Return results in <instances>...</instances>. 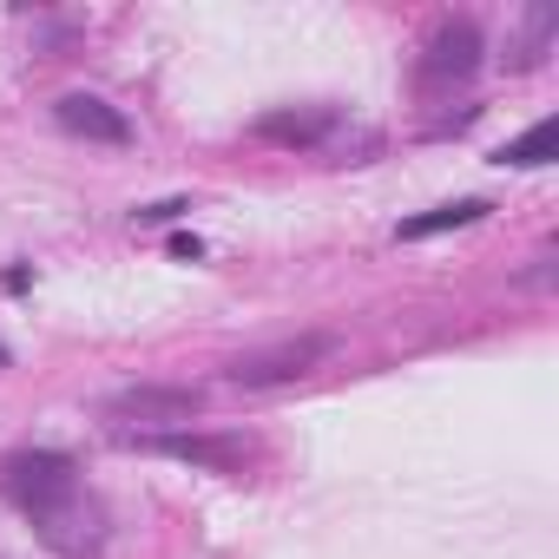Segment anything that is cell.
<instances>
[{"instance_id": "cell-10", "label": "cell", "mask_w": 559, "mask_h": 559, "mask_svg": "<svg viewBox=\"0 0 559 559\" xmlns=\"http://www.w3.org/2000/svg\"><path fill=\"white\" fill-rule=\"evenodd\" d=\"M552 34H559V8H533V14H526V40L513 47V67H520V73H526V67H539Z\"/></svg>"}, {"instance_id": "cell-5", "label": "cell", "mask_w": 559, "mask_h": 559, "mask_svg": "<svg viewBox=\"0 0 559 559\" xmlns=\"http://www.w3.org/2000/svg\"><path fill=\"white\" fill-rule=\"evenodd\" d=\"M145 448H158V454H171V461H191V467H204V474H243L250 467V435H158V441H145Z\"/></svg>"}, {"instance_id": "cell-7", "label": "cell", "mask_w": 559, "mask_h": 559, "mask_svg": "<svg viewBox=\"0 0 559 559\" xmlns=\"http://www.w3.org/2000/svg\"><path fill=\"white\" fill-rule=\"evenodd\" d=\"M53 119H60L73 139H86V145H126V139H132L126 112L106 106L99 93H67V99H53Z\"/></svg>"}, {"instance_id": "cell-6", "label": "cell", "mask_w": 559, "mask_h": 559, "mask_svg": "<svg viewBox=\"0 0 559 559\" xmlns=\"http://www.w3.org/2000/svg\"><path fill=\"white\" fill-rule=\"evenodd\" d=\"M250 132H257L263 145H290V152H310V145H323V139L336 132V106H276V112H263Z\"/></svg>"}, {"instance_id": "cell-3", "label": "cell", "mask_w": 559, "mask_h": 559, "mask_svg": "<svg viewBox=\"0 0 559 559\" xmlns=\"http://www.w3.org/2000/svg\"><path fill=\"white\" fill-rule=\"evenodd\" d=\"M198 408H204V395L185 389V382H132V389H119V395L99 402V415L119 421V428H178Z\"/></svg>"}, {"instance_id": "cell-9", "label": "cell", "mask_w": 559, "mask_h": 559, "mask_svg": "<svg viewBox=\"0 0 559 559\" xmlns=\"http://www.w3.org/2000/svg\"><path fill=\"white\" fill-rule=\"evenodd\" d=\"M552 152H559V119H539L533 132L507 139V145L493 152V165H520V171H533V165H552Z\"/></svg>"}, {"instance_id": "cell-11", "label": "cell", "mask_w": 559, "mask_h": 559, "mask_svg": "<svg viewBox=\"0 0 559 559\" xmlns=\"http://www.w3.org/2000/svg\"><path fill=\"white\" fill-rule=\"evenodd\" d=\"M185 211H191L185 198H158V204H145V211H139V224H178Z\"/></svg>"}, {"instance_id": "cell-2", "label": "cell", "mask_w": 559, "mask_h": 559, "mask_svg": "<svg viewBox=\"0 0 559 559\" xmlns=\"http://www.w3.org/2000/svg\"><path fill=\"white\" fill-rule=\"evenodd\" d=\"M330 349H336L330 336H284V343H263V349H243V356H230V362H224V376H230L237 389H276V382H297V376H310V369H317Z\"/></svg>"}, {"instance_id": "cell-8", "label": "cell", "mask_w": 559, "mask_h": 559, "mask_svg": "<svg viewBox=\"0 0 559 559\" xmlns=\"http://www.w3.org/2000/svg\"><path fill=\"white\" fill-rule=\"evenodd\" d=\"M487 211H493L487 198H461V204H441V211L402 217V224H395V237H402V243H421V237H441V230H467V224H480Z\"/></svg>"}, {"instance_id": "cell-4", "label": "cell", "mask_w": 559, "mask_h": 559, "mask_svg": "<svg viewBox=\"0 0 559 559\" xmlns=\"http://www.w3.org/2000/svg\"><path fill=\"white\" fill-rule=\"evenodd\" d=\"M480 53H487V40H480V27H474V21H441V27H435V40L421 47V67H415L421 93L467 86V80L480 73Z\"/></svg>"}, {"instance_id": "cell-13", "label": "cell", "mask_w": 559, "mask_h": 559, "mask_svg": "<svg viewBox=\"0 0 559 559\" xmlns=\"http://www.w3.org/2000/svg\"><path fill=\"white\" fill-rule=\"evenodd\" d=\"M0 369H8V343H0Z\"/></svg>"}, {"instance_id": "cell-1", "label": "cell", "mask_w": 559, "mask_h": 559, "mask_svg": "<svg viewBox=\"0 0 559 559\" xmlns=\"http://www.w3.org/2000/svg\"><path fill=\"white\" fill-rule=\"evenodd\" d=\"M0 493H8L27 520L34 539L60 559H93L106 546V507L80 480V461L60 448H21L0 461Z\"/></svg>"}, {"instance_id": "cell-12", "label": "cell", "mask_w": 559, "mask_h": 559, "mask_svg": "<svg viewBox=\"0 0 559 559\" xmlns=\"http://www.w3.org/2000/svg\"><path fill=\"white\" fill-rule=\"evenodd\" d=\"M198 250H204V243H198L191 230H178V237H171V257H191V263H198Z\"/></svg>"}]
</instances>
